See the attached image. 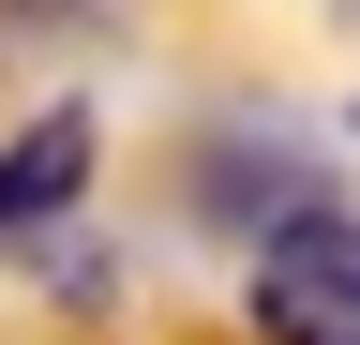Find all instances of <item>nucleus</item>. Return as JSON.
I'll return each instance as SVG.
<instances>
[{"label": "nucleus", "mask_w": 360, "mask_h": 345, "mask_svg": "<svg viewBox=\"0 0 360 345\" xmlns=\"http://www.w3.org/2000/svg\"><path fill=\"white\" fill-rule=\"evenodd\" d=\"M255 330L270 345H360V210H285L255 226Z\"/></svg>", "instance_id": "f257e3e1"}, {"label": "nucleus", "mask_w": 360, "mask_h": 345, "mask_svg": "<svg viewBox=\"0 0 360 345\" xmlns=\"http://www.w3.org/2000/svg\"><path fill=\"white\" fill-rule=\"evenodd\" d=\"M75 181H90V120H75V105H45L30 136L0 150V240L45 226V210H75Z\"/></svg>", "instance_id": "f03ea898"}]
</instances>
